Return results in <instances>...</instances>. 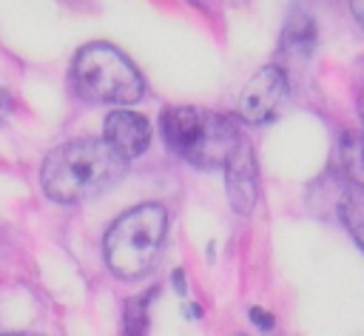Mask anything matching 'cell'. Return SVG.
Instances as JSON below:
<instances>
[{
	"label": "cell",
	"mask_w": 364,
	"mask_h": 336,
	"mask_svg": "<svg viewBox=\"0 0 364 336\" xmlns=\"http://www.w3.org/2000/svg\"><path fill=\"white\" fill-rule=\"evenodd\" d=\"M122 159L105 140H71L57 145L43 162V188L54 202L91 199L122 179Z\"/></svg>",
	"instance_id": "obj_1"
},
{
	"label": "cell",
	"mask_w": 364,
	"mask_h": 336,
	"mask_svg": "<svg viewBox=\"0 0 364 336\" xmlns=\"http://www.w3.org/2000/svg\"><path fill=\"white\" fill-rule=\"evenodd\" d=\"M165 145L196 168H222L242 142L236 125L213 111L171 105L159 117Z\"/></svg>",
	"instance_id": "obj_2"
},
{
	"label": "cell",
	"mask_w": 364,
	"mask_h": 336,
	"mask_svg": "<svg viewBox=\"0 0 364 336\" xmlns=\"http://www.w3.org/2000/svg\"><path fill=\"white\" fill-rule=\"evenodd\" d=\"M168 228V214L162 205L148 202L122 214L105 233V259L108 268L122 279H136L159 256Z\"/></svg>",
	"instance_id": "obj_3"
},
{
	"label": "cell",
	"mask_w": 364,
	"mask_h": 336,
	"mask_svg": "<svg viewBox=\"0 0 364 336\" xmlns=\"http://www.w3.org/2000/svg\"><path fill=\"white\" fill-rule=\"evenodd\" d=\"M71 80L77 94L94 103L131 105L142 97L145 83L134 63L108 43H91L77 51Z\"/></svg>",
	"instance_id": "obj_4"
},
{
	"label": "cell",
	"mask_w": 364,
	"mask_h": 336,
	"mask_svg": "<svg viewBox=\"0 0 364 336\" xmlns=\"http://www.w3.org/2000/svg\"><path fill=\"white\" fill-rule=\"evenodd\" d=\"M284 97H287V77H284V71L279 65H267V68L256 71L247 80V85H245V91L239 97V114L250 125L270 122L279 114Z\"/></svg>",
	"instance_id": "obj_5"
},
{
	"label": "cell",
	"mask_w": 364,
	"mask_h": 336,
	"mask_svg": "<svg viewBox=\"0 0 364 336\" xmlns=\"http://www.w3.org/2000/svg\"><path fill=\"white\" fill-rule=\"evenodd\" d=\"M225 191H228V199L236 208V214H250L256 208V196H259L256 162H253V151L245 140L236 145V151L225 162Z\"/></svg>",
	"instance_id": "obj_6"
},
{
	"label": "cell",
	"mask_w": 364,
	"mask_h": 336,
	"mask_svg": "<svg viewBox=\"0 0 364 336\" xmlns=\"http://www.w3.org/2000/svg\"><path fill=\"white\" fill-rule=\"evenodd\" d=\"M105 142L122 159H134V157L148 151V145H151V125H148V120L142 114L117 108V111H111L105 117Z\"/></svg>",
	"instance_id": "obj_7"
},
{
	"label": "cell",
	"mask_w": 364,
	"mask_h": 336,
	"mask_svg": "<svg viewBox=\"0 0 364 336\" xmlns=\"http://www.w3.org/2000/svg\"><path fill=\"white\" fill-rule=\"evenodd\" d=\"M316 48V23L310 20V14L299 11V14H290L284 31H282V57L290 60V63H307L310 54Z\"/></svg>",
	"instance_id": "obj_8"
},
{
	"label": "cell",
	"mask_w": 364,
	"mask_h": 336,
	"mask_svg": "<svg viewBox=\"0 0 364 336\" xmlns=\"http://www.w3.org/2000/svg\"><path fill=\"white\" fill-rule=\"evenodd\" d=\"M336 205H338V219L344 222V228L350 231V236L358 242L364 253V185L344 179Z\"/></svg>",
	"instance_id": "obj_9"
},
{
	"label": "cell",
	"mask_w": 364,
	"mask_h": 336,
	"mask_svg": "<svg viewBox=\"0 0 364 336\" xmlns=\"http://www.w3.org/2000/svg\"><path fill=\"white\" fill-rule=\"evenodd\" d=\"M341 162L353 182L364 185V131H353L341 140Z\"/></svg>",
	"instance_id": "obj_10"
},
{
	"label": "cell",
	"mask_w": 364,
	"mask_h": 336,
	"mask_svg": "<svg viewBox=\"0 0 364 336\" xmlns=\"http://www.w3.org/2000/svg\"><path fill=\"white\" fill-rule=\"evenodd\" d=\"M148 333V296L131 299L125 305V336H145Z\"/></svg>",
	"instance_id": "obj_11"
},
{
	"label": "cell",
	"mask_w": 364,
	"mask_h": 336,
	"mask_svg": "<svg viewBox=\"0 0 364 336\" xmlns=\"http://www.w3.org/2000/svg\"><path fill=\"white\" fill-rule=\"evenodd\" d=\"M247 316H250V322H253V325H259L262 330H273V325H276V322H273V316H270L264 308H250V310H247Z\"/></svg>",
	"instance_id": "obj_12"
},
{
	"label": "cell",
	"mask_w": 364,
	"mask_h": 336,
	"mask_svg": "<svg viewBox=\"0 0 364 336\" xmlns=\"http://www.w3.org/2000/svg\"><path fill=\"white\" fill-rule=\"evenodd\" d=\"M14 108V97L9 91H0V122L9 117V111Z\"/></svg>",
	"instance_id": "obj_13"
},
{
	"label": "cell",
	"mask_w": 364,
	"mask_h": 336,
	"mask_svg": "<svg viewBox=\"0 0 364 336\" xmlns=\"http://www.w3.org/2000/svg\"><path fill=\"white\" fill-rule=\"evenodd\" d=\"M350 6H353V14H355L358 26L364 28V0H350Z\"/></svg>",
	"instance_id": "obj_14"
},
{
	"label": "cell",
	"mask_w": 364,
	"mask_h": 336,
	"mask_svg": "<svg viewBox=\"0 0 364 336\" xmlns=\"http://www.w3.org/2000/svg\"><path fill=\"white\" fill-rule=\"evenodd\" d=\"M173 285H176V293H185V276H182V271H173Z\"/></svg>",
	"instance_id": "obj_15"
},
{
	"label": "cell",
	"mask_w": 364,
	"mask_h": 336,
	"mask_svg": "<svg viewBox=\"0 0 364 336\" xmlns=\"http://www.w3.org/2000/svg\"><path fill=\"white\" fill-rule=\"evenodd\" d=\"M358 114H361V122H364V85L358 91Z\"/></svg>",
	"instance_id": "obj_16"
},
{
	"label": "cell",
	"mask_w": 364,
	"mask_h": 336,
	"mask_svg": "<svg viewBox=\"0 0 364 336\" xmlns=\"http://www.w3.org/2000/svg\"><path fill=\"white\" fill-rule=\"evenodd\" d=\"M6 336H34V333H6Z\"/></svg>",
	"instance_id": "obj_17"
}]
</instances>
